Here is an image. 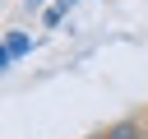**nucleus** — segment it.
<instances>
[{
  "instance_id": "nucleus-1",
  "label": "nucleus",
  "mask_w": 148,
  "mask_h": 139,
  "mask_svg": "<svg viewBox=\"0 0 148 139\" xmlns=\"http://www.w3.org/2000/svg\"><path fill=\"white\" fill-rule=\"evenodd\" d=\"M97 139H148V120H139V116H120V120L106 125V134H97Z\"/></svg>"
},
{
  "instance_id": "nucleus-2",
  "label": "nucleus",
  "mask_w": 148,
  "mask_h": 139,
  "mask_svg": "<svg viewBox=\"0 0 148 139\" xmlns=\"http://www.w3.org/2000/svg\"><path fill=\"white\" fill-rule=\"evenodd\" d=\"M28 51H32V37H28V32H9V37H5V51H0V65H14V60L28 56Z\"/></svg>"
},
{
  "instance_id": "nucleus-3",
  "label": "nucleus",
  "mask_w": 148,
  "mask_h": 139,
  "mask_svg": "<svg viewBox=\"0 0 148 139\" xmlns=\"http://www.w3.org/2000/svg\"><path fill=\"white\" fill-rule=\"evenodd\" d=\"M69 5H74V0H56V5H51V9L42 14V23H46V28H56V23H60V19L69 14Z\"/></svg>"
},
{
  "instance_id": "nucleus-4",
  "label": "nucleus",
  "mask_w": 148,
  "mask_h": 139,
  "mask_svg": "<svg viewBox=\"0 0 148 139\" xmlns=\"http://www.w3.org/2000/svg\"><path fill=\"white\" fill-rule=\"evenodd\" d=\"M28 5H32V9H42V5H46V0H28Z\"/></svg>"
},
{
  "instance_id": "nucleus-5",
  "label": "nucleus",
  "mask_w": 148,
  "mask_h": 139,
  "mask_svg": "<svg viewBox=\"0 0 148 139\" xmlns=\"http://www.w3.org/2000/svg\"><path fill=\"white\" fill-rule=\"evenodd\" d=\"M143 120H148V111H143Z\"/></svg>"
}]
</instances>
